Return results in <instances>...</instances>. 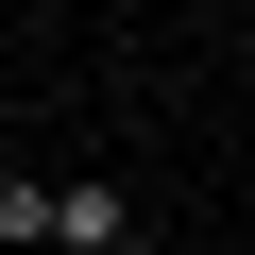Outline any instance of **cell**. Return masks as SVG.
Wrapping results in <instances>:
<instances>
[{
	"instance_id": "obj_1",
	"label": "cell",
	"mask_w": 255,
	"mask_h": 255,
	"mask_svg": "<svg viewBox=\"0 0 255 255\" xmlns=\"http://www.w3.org/2000/svg\"><path fill=\"white\" fill-rule=\"evenodd\" d=\"M34 238H68V255H136V187H51Z\"/></svg>"
}]
</instances>
